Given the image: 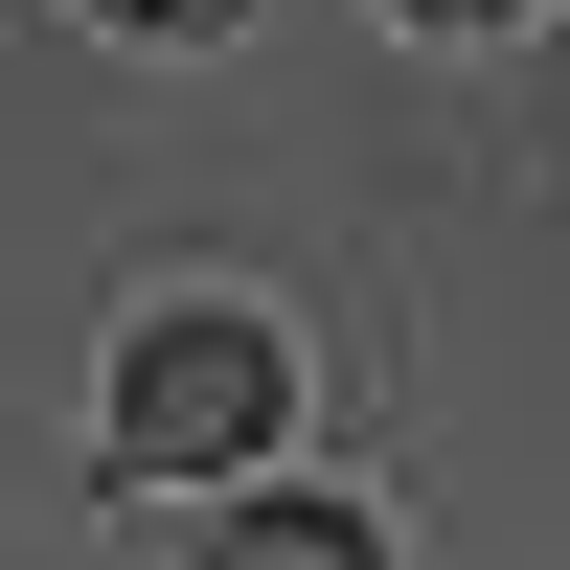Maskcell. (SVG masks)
<instances>
[{
	"mask_svg": "<svg viewBox=\"0 0 570 570\" xmlns=\"http://www.w3.org/2000/svg\"><path fill=\"white\" fill-rule=\"evenodd\" d=\"M274 411H297V343H274L252 297H183V320H137V343H115L91 456H115V480H228Z\"/></svg>",
	"mask_w": 570,
	"mask_h": 570,
	"instance_id": "6da1fadb",
	"label": "cell"
},
{
	"mask_svg": "<svg viewBox=\"0 0 570 570\" xmlns=\"http://www.w3.org/2000/svg\"><path fill=\"white\" fill-rule=\"evenodd\" d=\"M206 570H389V548H365V502H228Z\"/></svg>",
	"mask_w": 570,
	"mask_h": 570,
	"instance_id": "7a4b0ae2",
	"label": "cell"
},
{
	"mask_svg": "<svg viewBox=\"0 0 570 570\" xmlns=\"http://www.w3.org/2000/svg\"><path fill=\"white\" fill-rule=\"evenodd\" d=\"M91 23H160V46H183V23H252V0H91Z\"/></svg>",
	"mask_w": 570,
	"mask_h": 570,
	"instance_id": "3957f363",
	"label": "cell"
},
{
	"mask_svg": "<svg viewBox=\"0 0 570 570\" xmlns=\"http://www.w3.org/2000/svg\"><path fill=\"white\" fill-rule=\"evenodd\" d=\"M411 23H502V0H411Z\"/></svg>",
	"mask_w": 570,
	"mask_h": 570,
	"instance_id": "277c9868",
	"label": "cell"
}]
</instances>
